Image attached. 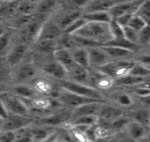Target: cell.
I'll list each match as a JSON object with an SVG mask.
<instances>
[{
  "label": "cell",
  "instance_id": "6da1fadb",
  "mask_svg": "<svg viewBox=\"0 0 150 142\" xmlns=\"http://www.w3.org/2000/svg\"><path fill=\"white\" fill-rule=\"evenodd\" d=\"M73 34L100 42L99 40L106 39L108 38V34H111V33L109 23L88 21Z\"/></svg>",
  "mask_w": 150,
  "mask_h": 142
},
{
  "label": "cell",
  "instance_id": "7a4b0ae2",
  "mask_svg": "<svg viewBox=\"0 0 150 142\" xmlns=\"http://www.w3.org/2000/svg\"><path fill=\"white\" fill-rule=\"evenodd\" d=\"M61 85L65 90L71 92V93H76V94L81 95V96L101 100V94L94 88L80 85L78 83H71V82H63L61 83Z\"/></svg>",
  "mask_w": 150,
  "mask_h": 142
},
{
  "label": "cell",
  "instance_id": "3957f363",
  "mask_svg": "<svg viewBox=\"0 0 150 142\" xmlns=\"http://www.w3.org/2000/svg\"><path fill=\"white\" fill-rule=\"evenodd\" d=\"M61 100L65 104L73 107H79L81 105L87 104L91 102H99L102 100L93 99V98L81 96L77 95L76 93H71V92L66 91V93H63L61 96Z\"/></svg>",
  "mask_w": 150,
  "mask_h": 142
},
{
  "label": "cell",
  "instance_id": "277c9868",
  "mask_svg": "<svg viewBox=\"0 0 150 142\" xmlns=\"http://www.w3.org/2000/svg\"><path fill=\"white\" fill-rule=\"evenodd\" d=\"M31 122V119L24 118L21 115L15 114V115L8 117L6 119V122L4 123V127L6 131H13V130L22 129Z\"/></svg>",
  "mask_w": 150,
  "mask_h": 142
},
{
  "label": "cell",
  "instance_id": "5b68a950",
  "mask_svg": "<svg viewBox=\"0 0 150 142\" xmlns=\"http://www.w3.org/2000/svg\"><path fill=\"white\" fill-rule=\"evenodd\" d=\"M88 55L90 63H92L95 66L100 67L109 63L108 57L110 56L101 48L100 49H98L96 48L91 47L88 50Z\"/></svg>",
  "mask_w": 150,
  "mask_h": 142
},
{
  "label": "cell",
  "instance_id": "8992f818",
  "mask_svg": "<svg viewBox=\"0 0 150 142\" xmlns=\"http://www.w3.org/2000/svg\"><path fill=\"white\" fill-rule=\"evenodd\" d=\"M44 71L45 73L58 78H63L68 72L65 66L58 61L53 62L45 66Z\"/></svg>",
  "mask_w": 150,
  "mask_h": 142
},
{
  "label": "cell",
  "instance_id": "52a82bcc",
  "mask_svg": "<svg viewBox=\"0 0 150 142\" xmlns=\"http://www.w3.org/2000/svg\"><path fill=\"white\" fill-rule=\"evenodd\" d=\"M83 17L87 21H93V22L110 23L112 19L108 11L88 12L83 15Z\"/></svg>",
  "mask_w": 150,
  "mask_h": 142
},
{
  "label": "cell",
  "instance_id": "ba28073f",
  "mask_svg": "<svg viewBox=\"0 0 150 142\" xmlns=\"http://www.w3.org/2000/svg\"><path fill=\"white\" fill-rule=\"evenodd\" d=\"M56 61L61 63L68 70L75 63L73 56L68 51L67 48H60L54 52Z\"/></svg>",
  "mask_w": 150,
  "mask_h": 142
},
{
  "label": "cell",
  "instance_id": "9c48e42d",
  "mask_svg": "<svg viewBox=\"0 0 150 142\" xmlns=\"http://www.w3.org/2000/svg\"><path fill=\"white\" fill-rule=\"evenodd\" d=\"M67 71L71 73L73 79L78 82L85 81L88 78V73L87 71V68L80 66L76 62L68 68Z\"/></svg>",
  "mask_w": 150,
  "mask_h": 142
},
{
  "label": "cell",
  "instance_id": "30bf717a",
  "mask_svg": "<svg viewBox=\"0 0 150 142\" xmlns=\"http://www.w3.org/2000/svg\"><path fill=\"white\" fill-rule=\"evenodd\" d=\"M103 45H105V46H118V47L130 50L132 51H136L137 49V44L131 42L129 40L127 39L125 37L120 38H112L111 40L108 41V42L103 43Z\"/></svg>",
  "mask_w": 150,
  "mask_h": 142
},
{
  "label": "cell",
  "instance_id": "8fae6325",
  "mask_svg": "<svg viewBox=\"0 0 150 142\" xmlns=\"http://www.w3.org/2000/svg\"><path fill=\"white\" fill-rule=\"evenodd\" d=\"M101 48L107 54L112 58H120L128 55H130L132 51L130 50L126 49L118 46H101Z\"/></svg>",
  "mask_w": 150,
  "mask_h": 142
},
{
  "label": "cell",
  "instance_id": "7c38bea8",
  "mask_svg": "<svg viewBox=\"0 0 150 142\" xmlns=\"http://www.w3.org/2000/svg\"><path fill=\"white\" fill-rule=\"evenodd\" d=\"M98 110V106L97 102L87 103V104L77 107L73 114H74V117H76L85 116V115H93L96 113Z\"/></svg>",
  "mask_w": 150,
  "mask_h": 142
},
{
  "label": "cell",
  "instance_id": "4fadbf2b",
  "mask_svg": "<svg viewBox=\"0 0 150 142\" xmlns=\"http://www.w3.org/2000/svg\"><path fill=\"white\" fill-rule=\"evenodd\" d=\"M115 4V0H98L89 6L88 12L109 11Z\"/></svg>",
  "mask_w": 150,
  "mask_h": 142
},
{
  "label": "cell",
  "instance_id": "5bb4252c",
  "mask_svg": "<svg viewBox=\"0 0 150 142\" xmlns=\"http://www.w3.org/2000/svg\"><path fill=\"white\" fill-rule=\"evenodd\" d=\"M134 14L140 17L146 25L150 26V0H144Z\"/></svg>",
  "mask_w": 150,
  "mask_h": 142
},
{
  "label": "cell",
  "instance_id": "9a60e30c",
  "mask_svg": "<svg viewBox=\"0 0 150 142\" xmlns=\"http://www.w3.org/2000/svg\"><path fill=\"white\" fill-rule=\"evenodd\" d=\"M73 58L76 63L79 64L80 66L87 68L90 63L89 55H88V51L86 50L80 48V49L75 51L72 54Z\"/></svg>",
  "mask_w": 150,
  "mask_h": 142
},
{
  "label": "cell",
  "instance_id": "2e32d148",
  "mask_svg": "<svg viewBox=\"0 0 150 142\" xmlns=\"http://www.w3.org/2000/svg\"><path fill=\"white\" fill-rule=\"evenodd\" d=\"M7 106L14 114L23 115L27 112V108L25 105L16 98H10L6 100Z\"/></svg>",
  "mask_w": 150,
  "mask_h": 142
},
{
  "label": "cell",
  "instance_id": "e0dca14e",
  "mask_svg": "<svg viewBox=\"0 0 150 142\" xmlns=\"http://www.w3.org/2000/svg\"><path fill=\"white\" fill-rule=\"evenodd\" d=\"M122 115V110L115 107L105 108L101 112V117L105 122H113Z\"/></svg>",
  "mask_w": 150,
  "mask_h": 142
},
{
  "label": "cell",
  "instance_id": "ac0fdd59",
  "mask_svg": "<svg viewBox=\"0 0 150 142\" xmlns=\"http://www.w3.org/2000/svg\"><path fill=\"white\" fill-rule=\"evenodd\" d=\"M26 46L23 44H20L16 46L8 58V61L10 64L12 66L17 64L24 56V53L26 52Z\"/></svg>",
  "mask_w": 150,
  "mask_h": 142
},
{
  "label": "cell",
  "instance_id": "d6986e66",
  "mask_svg": "<svg viewBox=\"0 0 150 142\" xmlns=\"http://www.w3.org/2000/svg\"><path fill=\"white\" fill-rule=\"evenodd\" d=\"M134 65H135L134 63L129 61H120L116 63V77H118L120 78L129 75V72Z\"/></svg>",
  "mask_w": 150,
  "mask_h": 142
},
{
  "label": "cell",
  "instance_id": "ffe728a7",
  "mask_svg": "<svg viewBox=\"0 0 150 142\" xmlns=\"http://www.w3.org/2000/svg\"><path fill=\"white\" fill-rule=\"evenodd\" d=\"M97 117L93 115H85L76 117V119L73 122V124L76 126H91L97 122Z\"/></svg>",
  "mask_w": 150,
  "mask_h": 142
},
{
  "label": "cell",
  "instance_id": "44dd1931",
  "mask_svg": "<svg viewBox=\"0 0 150 142\" xmlns=\"http://www.w3.org/2000/svg\"><path fill=\"white\" fill-rule=\"evenodd\" d=\"M134 118L135 122L141 124L144 126L150 125V112L149 110H138L134 114Z\"/></svg>",
  "mask_w": 150,
  "mask_h": 142
},
{
  "label": "cell",
  "instance_id": "7402d4cb",
  "mask_svg": "<svg viewBox=\"0 0 150 142\" xmlns=\"http://www.w3.org/2000/svg\"><path fill=\"white\" fill-rule=\"evenodd\" d=\"M111 36L112 38H120L125 37L123 26L117 22L116 19H112L109 23Z\"/></svg>",
  "mask_w": 150,
  "mask_h": 142
},
{
  "label": "cell",
  "instance_id": "603a6c76",
  "mask_svg": "<svg viewBox=\"0 0 150 142\" xmlns=\"http://www.w3.org/2000/svg\"><path fill=\"white\" fill-rule=\"evenodd\" d=\"M129 132L134 139L141 138L144 134V126L141 124L134 122L129 125Z\"/></svg>",
  "mask_w": 150,
  "mask_h": 142
},
{
  "label": "cell",
  "instance_id": "cb8c5ba5",
  "mask_svg": "<svg viewBox=\"0 0 150 142\" xmlns=\"http://www.w3.org/2000/svg\"><path fill=\"white\" fill-rule=\"evenodd\" d=\"M59 28L57 27L55 25H49V26L46 28V29L43 31L41 36H39L40 40L41 39H49L53 40L56 36L60 34Z\"/></svg>",
  "mask_w": 150,
  "mask_h": 142
},
{
  "label": "cell",
  "instance_id": "d4e9b609",
  "mask_svg": "<svg viewBox=\"0 0 150 142\" xmlns=\"http://www.w3.org/2000/svg\"><path fill=\"white\" fill-rule=\"evenodd\" d=\"M39 29V25L36 23L30 24L23 32V37L26 41H30L36 36Z\"/></svg>",
  "mask_w": 150,
  "mask_h": 142
},
{
  "label": "cell",
  "instance_id": "484cf974",
  "mask_svg": "<svg viewBox=\"0 0 150 142\" xmlns=\"http://www.w3.org/2000/svg\"><path fill=\"white\" fill-rule=\"evenodd\" d=\"M144 80H143L142 77H138L131 76V75H127V76L122 77L118 79L117 83L121 85H136V84H140L143 83Z\"/></svg>",
  "mask_w": 150,
  "mask_h": 142
},
{
  "label": "cell",
  "instance_id": "4316f807",
  "mask_svg": "<svg viewBox=\"0 0 150 142\" xmlns=\"http://www.w3.org/2000/svg\"><path fill=\"white\" fill-rule=\"evenodd\" d=\"M81 12L80 11H75V12L70 14L63 17L61 21V27L63 29H65L66 27H68L69 25L73 24L74 21L78 20L79 18H81Z\"/></svg>",
  "mask_w": 150,
  "mask_h": 142
},
{
  "label": "cell",
  "instance_id": "83f0119b",
  "mask_svg": "<svg viewBox=\"0 0 150 142\" xmlns=\"http://www.w3.org/2000/svg\"><path fill=\"white\" fill-rule=\"evenodd\" d=\"M34 68L31 65L27 64L22 66L18 73V78L19 79L24 80L30 78L34 75Z\"/></svg>",
  "mask_w": 150,
  "mask_h": 142
},
{
  "label": "cell",
  "instance_id": "f1b7e54d",
  "mask_svg": "<svg viewBox=\"0 0 150 142\" xmlns=\"http://www.w3.org/2000/svg\"><path fill=\"white\" fill-rule=\"evenodd\" d=\"M88 21H86L84 18H79L78 20L71 24V25L66 27L64 30V32L68 34H71V33H74L76 31H77L78 29H80L81 27H83L85 24L87 23Z\"/></svg>",
  "mask_w": 150,
  "mask_h": 142
},
{
  "label": "cell",
  "instance_id": "f546056e",
  "mask_svg": "<svg viewBox=\"0 0 150 142\" xmlns=\"http://www.w3.org/2000/svg\"><path fill=\"white\" fill-rule=\"evenodd\" d=\"M123 29H124L125 37L127 39L129 40L131 42L137 43H138V38H139V31H136L134 28L129 27V26H123Z\"/></svg>",
  "mask_w": 150,
  "mask_h": 142
},
{
  "label": "cell",
  "instance_id": "4dcf8cb0",
  "mask_svg": "<svg viewBox=\"0 0 150 142\" xmlns=\"http://www.w3.org/2000/svg\"><path fill=\"white\" fill-rule=\"evenodd\" d=\"M100 71L103 73V74L109 77H112L115 78L116 77V72H117V66L116 63H108L103 66L99 67Z\"/></svg>",
  "mask_w": 150,
  "mask_h": 142
},
{
  "label": "cell",
  "instance_id": "1f68e13d",
  "mask_svg": "<svg viewBox=\"0 0 150 142\" xmlns=\"http://www.w3.org/2000/svg\"><path fill=\"white\" fill-rule=\"evenodd\" d=\"M146 25V24H145V22H144L140 17H139V16H137V15L134 14L127 26H129V27L134 28L136 31H139L141 29H142Z\"/></svg>",
  "mask_w": 150,
  "mask_h": 142
},
{
  "label": "cell",
  "instance_id": "d6a6232c",
  "mask_svg": "<svg viewBox=\"0 0 150 142\" xmlns=\"http://www.w3.org/2000/svg\"><path fill=\"white\" fill-rule=\"evenodd\" d=\"M56 4V0H42L38 5L37 10L41 14H45L51 11Z\"/></svg>",
  "mask_w": 150,
  "mask_h": 142
},
{
  "label": "cell",
  "instance_id": "836d02e7",
  "mask_svg": "<svg viewBox=\"0 0 150 142\" xmlns=\"http://www.w3.org/2000/svg\"><path fill=\"white\" fill-rule=\"evenodd\" d=\"M129 75L138 77L149 76L150 75V69L149 68H145V67L139 66V65H134L129 72Z\"/></svg>",
  "mask_w": 150,
  "mask_h": 142
},
{
  "label": "cell",
  "instance_id": "e575fe53",
  "mask_svg": "<svg viewBox=\"0 0 150 142\" xmlns=\"http://www.w3.org/2000/svg\"><path fill=\"white\" fill-rule=\"evenodd\" d=\"M150 41V26L146 25L142 29L139 31L138 42L141 44H146Z\"/></svg>",
  "mask_w": 150,
  "mask_h": 142
},
{
  "label": "cell",
  "instance_id": "d590c367",
  "mask_svg": "<svg viewBox=\"0 0 150 142\" xmlns=\"http://www.w3.org/2000/svg\"><path fill=\"white\" fill-rule=\"evenodd\" d=\"M73 38H74L76 43H78L79 44H82L83 46H89V47H93V46H103V43L98 42L97 41H95V40L89 39V38L81 37V36H73Z\"/></svg>",
  "mask_w": 150,
  "mask_h": 142
},
{
  "label": "cell",
  "instance_id": "8d00e7d4",
  "mask_svg": "<svg viewBox=\"0 0 150 142\" xmlns=\"http://www.w3.org/2000/svg\"><path fill=\"white\" fill-rule=\"evenodd\" d=\"M5 4L4 6H1V13L2 14L4 12V14H11L16 11V9L19 8V5L18 4L17 0L13 1H9V2H4Z\"/></svg>",
  "mask_w": 150,
  "mask_h": 142
},
{
  "label": "cell",
  "instance_id": "74e56055",
  "mask_svg": "<svg viewBox=\"0 0 150 142\" xmlns=\"http://www.w3.org/2000/svg\"><path fill=\"white\" fill-rule=\"evenodd\" d=\"M53 40L49 39H41L38 43L37 48L40 51L43 52H48L53 48Z\"/></svg>",
  "mask_w": 150,
  "mask_h": 142
},
{
  "label": "cell",
  "instance_id": "f35d334b",
  "mask_svg": "<svg viewBox=\"0 0 150 142\" xmlns=\"http://www.w3.org/2000/svg\"><path fill=\"white\" fill-rule=\"evenodd\" d=\"M14 90L18 95L25 97H31L34 95V92L26 86H17L14 88Z\"/></svg>",
  "mask_w": 150,
  "mask_h": 142
},
{
  "label": "cell",
  "instance_id": "ab89813d",
  "mask_svg": "<svg viewBox=\"0 0 150 142\" xmlns=\"http://www.w3.org/2000/svg\"><path fill=\"white\" fill-rule=\"evenodd\" d=\"M33 9H34V6L32 4H30L29 2L22 3L19 5L18 8L19 12L23 15H29Z\"/></svg>",
  "mask_w": 150,
  "mask_h": 142
},
{
  "label": "cell",
  "instance_id": "60d3db41",
  "mask_svg": "<svg viewBox=\"0 0 150 142\" xmlns=\"http://www.w3.org/2000/svg\"><path fill=\"white\" fill-rule=\"evenodd\" d=\"M32 137L34 138L36 140H44L45 138L47 137L48 133L46 130L44 129H34L31 132Z\"/></svg>",
  "mask_w": 150,
  "mask_h": 142
},
{
  "label": "cell",
  "instance_id": "b9f144b4",
  "mask_svg": "<svg viewBox=\"0 0 150 142\" xmlns=\"http://www.w3.org/2000/svg\"><path fill=\"white\" fill-rule=\"evenodd\" d=\"M134 14H133V13H127V14L122 15V16H120V17H118L117 19H116V20L117 21V22L121 25V26H127V25L128 24V23H129V21H130L131 18L132 17V16Z\"/></svg>",
  "mask_w": 150,
  "mask_h": 142
},
{
  "label": "cell",
  "instance_id": "7bdbcfd3",
  "mask_svg": "<svg viewBox=\"0 0 150 142\" xmlns=\"http://www.w3.org/2000/svg\"><path fill=\"white\" fill-rule=\"evenodd\" d=\"M15 134L12 131H6L1 136V142H11L15 140Z\"/></svg>",
  "mask_w": 150,
  "mask_h": 142
},
{
  "label": "cell",
  "instance_id": "ee69618b",
  "mask_svg": "<svg viewBox=\"0 0 150 142\" xmlns=\"http://www.w3.org/2000/svg\"><path fill=\"white\" fill-rule=\"evenodd\" d=\"M76 43V41H75L73 38H68V37H65L63 38L61 41V44L63 46L61 48H69L73 47V46H75Z\"/></svg>",
  "mask_w": 150,
  "mask_h": 142
},
{
  "label": "cell",
  "instance_id": "f6af8a7d",
  "mask_svg": "<svg viewBox=\"0 0 150 142\" xmlns=\"http://www.w3.org/2000/svg\"><path fill=\"white\" fill-rule=\"evenodd\" d=\"M9 39V33H4L0 37V50L2 51L3 50L5 49L6 46L8 45Z\"/></svg>",
  "mask_w": 150,
  "mask_h": 142
},
{
  "label": "cell",
  "instance_id": "bcb514c9",
  "mask_svg": "<svg viewBox=\"0 0 150 142\" xmlns=\"http://www.w3.org/2000/svg\"><path fill=\"white\" fill-rule=\"evenodd\" d=\"M117 100L122 105H129L132 103L131 98L127 95H121L117 97Z\"/></svg>",
  "mask_w": 150,
  "mask_h": 142
},
{
  "label": "cell",
  "instance_id": "7dc6e473",
  "mask_svg": "<svg viewBox=\"0 0 150 142\" xmlns=\"http://www.w3.org/2000/svg\"><path fill=\"white\" fill-rule=\"evenodd\" d=\"M137 95L140 96L141 97H144L148 96L150 95V88H146V87H141V88H138L134 90Z\"/></svg>",
  "mask_w": 150,
  "mask_h": 142
},
{
  "label": "cell",
  "instance_id": "c3c4849f",
  "mask_svg": "<svg viewBox=\"0 0 150 142\" xmlns=\"http://www.w3.org/2000/svg\"><path fill=\"white\" fill-rule=\"evenodd\" d=\"M127 123V121L125 119H121L120 117L117 119L115 120V121H113L112 125L113 128L120 129L123 126H125Z\"/></svg>",
  "mask_w": 150,
  "mask_h": 142
},
{
  "label": "cell",
  "instance_id": "681fc988",
  "mask_svg": "<svg viewBox=\"0 0 150 142\" xmlns=\"http://www.w3.org/2000/svg\"><path fill=\"white\" fill-rule=\"evenodd\" d=\"M112 85V81L110 79L106 78H103L98 81V85L102 88H108L110 87Z\"/></svg>",
  "mask_w": 150,
  "mask_h": 142
},
{
  "label": "cell",
  "instance_id": "f907efd6",
  "mask_svg": "<svg viewBox=\"0 0 150 142\" xmlns=\"http://www.w3.org/2000/svg\"><path fill=\"white\" fill-rule=\"evenodd\" d=\"M45 122L46 124H58L61 122V119L58 116H52L51 117L46 119Z\"/></svg>",
  "mask_w": 150,
  "mask_h": 142
},
{
  "label": "cell",
  "instance_id": "816d5d0a",
  "mask_svg": "<svg viewBox=\"0 0 150 142\" xmlns=\"http://www.w3.org/2000/svg\"><path fill=\"white\" fill-rule=\"evenodd\" d=\"M95 134H96V137L104 138L108 136V131L104 128H99L97 129H95Z\"/></svg>",
  "mask_w": 150,
  "mask_h": 142
},
{
  "label": "cell",
  "instance_id": "f5cc1de1",
  "mask_svg": "<svg viewBox=\"0 0 150 142\" xmlns=\"http://www.w3.org/2000/svg\"><path fill=\"white\" fill-rule=\"evenodd\" d=\"M0 114H1V117L4 119H6L9 117L6 108H5L4 105H3L2 102H1V104H0Z\"/></svg>",
  "mask_w": 150,
  "mask_h": 142
},
{
  "label": "cell",
  "instance_id": "db71d44e",
  "mask_svg": "<svg viewBox=\"0 0 150 142\" xmlns=\"http://www.w3.org/2000/svg\"><path fill=\"white\" fill-rule=\"evenodd\" d=\"M71 3H73V4L76 5L78 6H84L87 4V2L89 0H70Z\"/></svg>",
  "mask_w": 150,
  "mask_h": 142
},
{
  "label": "cell",
  "instance_id": "11a10c76",
  "mask_svg": "<svg viewBox=\"0 0 150 142\" xmlns=\"http://www.w3.org/2000/svg\"><path fill=\"white\" fill-rule=\"evenodd\" d=\"M140 61L142 63H143L144 64L147 65L148 66H150V56H141Z\"/></svg>",
  "mask_w": 150,
  "mask_h": 142
},
{
  "label": "cell",
  "instance_id": "9f6ffc18",
  "mask_svg": "<svg viewBox=\"0 0 150 142\" xmlns=\"http://www.w3.org/2000/svg\"><path fill=\"white\" fill-rule=\"evenodd\" d=\"M141 100L145 104L150 105V95L148 96L144 97H141Z\"/></svg>",
  "mask_w": 150,
  "mask_h": 142
},
{
  "label": "cell",
  "instance_id": "6f0895ef",
  "mask_svg": "<svg viewBox=\"0 0 150 142\" xmlns=\"http://www.w3.org/2000/svg\"><path fill=\"white\" fill-rule=\"evenodd\" d=\"M135 0H115V3L117 4H120V3H125V2H129V1H133Z\"/></svg>",
  "mask_w": 150,
  "mask_h": 142
},
{
  "label": "cell",
  "instance_id": "680465c9",
  "mask_svg": "<svg viewBox=\"0 0 150 142\" xmlns=\"http://www.w3.org/2000/svg\"><path fill=\"white\" fill-rule=\"evenodd\" d=\"M142 86H143V87H146V88H150V83H144V84Z\"/></svg>",
  "mask_w": 150,
  "mask_h": 142
},
{
  "label": "cell",
  "instance_id": "91938a15",
  "mask_svg": "<svg viewBox=\"0 0 150 142\" xmlns=\"http://www.w3.org/2000/svg\"><path fill=\"white\" fill-rule=\"evenodd\" d=\"M16 1V0H1V2H9V1Z\"/></svg>",
  "mask_w": 150,
  "mask_h": 142
},
{
  "label": "cell",
  "instance_id": "94428289",
  "mask_svg": "<svg viewBox=\"0 0 150 142\" xmlns=\"http://www.w3.org/2000/svg\"><path fill=\"white\" fill-rule=\"evenodd\" d=\"M149 69H150V66H149Z\"/></svg>",
  "mask_w": 150,
  "mask_h": 142
},
{
  "label": "cell",
  "instance_id": "6125c7cd",
  "mask_svg": "<svg viewBox=\"0 0 150 142\" xmlns=\"http://www.w3.org/2000/svg\"><path fill=\"white\" fill-rule=\"evenodd\" d=\"M149 126H150V125H149Z\"/></svg>",
  "mask_w": 150,
  "mask_h": 142
}]
</instances>
